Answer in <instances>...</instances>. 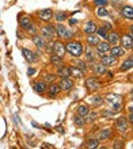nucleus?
<instances>
[{
  "mask_svg": "<svg viewBox=\"0 0 133 149\" xmlns=\"http://www.w3.org/2000/svg\"><path fill=\"white\" fill-rule=\"evenodd\" d=\"M97 27H98V24L95 23L94 20H87L84 27H83V31H84V34H95Z\"/></svg>",
  "mask_w": 133,
  "mask_h": 149,
  "instance_id": "22",
  "label": "nucleus"
},
{
  "mask_svg": "<svg viewBox=\"0 0 133 149\" xmlns=\"http://www.w3.org/2000/svg\"><path fill=\"white\" fill-rule=\"evenodd\" d=\"M132 31H129V34L128 36H122L120 37V42H121V46L125 49V50H132L133 47V41H132Z\"/></svg>",
  "mask_w": 133,
  "mask_h": 149,
  "instance_id": "10",
  "label": "nucleus"
},
{
  "mask_svg": "<svg viewBox=\"0 0 133 149\" xmlns=\"http://www.w3.org/2000/svg\"><path fill=\"white\" fill-rule=\"evenodd\" d=\"M132 68H133V57H132V56H129V57H128V60L122 63L121 68H120V71H121V72H126V71H130Z\"/></svg>",
  "mask_w": 133,
  "mask_h": 149,
  "instance_id": "27",
  "label": "nucleus"
},
{
  "mask_svg": "<svg viewBox=\"0 0 133 149\" xmlns=\"http://www.w3.org/2000/svg\"><path fill=\"white\" fill-rule=\"evenodd\" d=\"M72 119H74V123H75L76 126H78V127H83V126L86 125V118L82 117V115H79L78 113L75 114Z\"/></svg>",
  "mask_w": 133,
  "mask_h": 149,
  "instance_id": "31",
  "label": "nucleus"
},
{
  "mask_svg": "<svg viewBox=\"0 0 133 149\" xmlns=\"http://www.w3.org/2000/svg\"><path fill=\"white\" fill-rule=\"evenodd\" d=\"M53 18H55L56 22H65L68 19V14L65 11H57L53 12Z\"/></svg>",
  "mask_w": 133,
  "mask_h": 149,
  "instance_id": "28",
  "label": "nucleus"
},
{
  "mask_svg": "<svg viewBox=\"0 0 133 149\" xmlns=\"http://www.w3.org/2000/svg\"><path fill=\"white\" fill-rule=\"evenodd\" d=\"M109 54H111L113 57L118 58V57H124V56L126 54V50H125V49H124L122 46H118V45H113V46H110Z\"/></svg>",
  "mask_w": 133,
  "mask_h": 149,
  "instance_id": "16",
  "label": "nucleus"
},
{
  "mask_svg": "<svg viewBox=\"0 0 133 149\" xmlns=\"http://www.w3.org/2000/svg\"><path fill=\"white\" fill-rule=\"evenodd\" d=\"M83 56H84V58H86L87 63H94L95 60L98 58V57H97V50H95L94 46H91V45H87V46H84Z\"/></svg>",
  "mask_w": 133,
  "mask_h": 149,
  "instance_id": "6",
  "label": "nucleus"
},
{
  "mask_svg": "<svg viewBox=\"0 0 133 149\" xmlns=\"http://www.w3.org/2000/svg\"><path fill=\"white\" fill-rule=\"evenodd\" d=\"M105 102H107L109 104H117V103H122V96L117 94H106L105 95Z\"/></svg>",
  "mask_w": 133,
  "mask_h": 149,
  "instance_id": "18",
  "label": "nucleus"
},
{
  "mask_svg": "<svg viewBox=\"0 0 133 149\" xmlns=\"http://www.w3.org/2000/svg\"><path fill=\"white\" fill-rule=\"evenodd\" d=\"M110 137H111V129H103V130H101L98 134L99 141H106V140H109Z\"/></svg>",
  "mask_w": 133,
  "mask_h": 149,
  "instance_id": "29",
  "label": "nucleus"
},
{
  "mask_svg": "<svg viewBox=\"0 0 133 149\" xmlns=\"http://www.w3.org/2000/svg\"><path fill=\"white\" fill-rule=\"evenodd\" d=\"M46 92H48V96H49V98H56V96L61 92V88H60L59 83L53 81V83H50V84H48Z\"/></svg>",
  "mask_w": 133,
  "mask_h": 149,
  "instance_id": "12",
  "label": "nucleus"
},
{
  "mask_svg": "<svg viewBox=\"0 0 133 149\" xmlns=\"http://www.w3.org/2000/svg\"><path fill=\"white\" fill-rule=\"evenodd\" d=\"M106 41L110 43V46H113V45H118V43H120V34H118L117 31H113V30H110V31L107 33Z\"/></svg>",
  "mask_w": 133,
  "mask_h": 149,
  "instance_id": "19",
  "label": "nucleus"
},
{
  "mask_svg": "<svg viewBox=\"0 0 133 149\" xmlns=\"http://www.w3.org/2000/svg\"><path fill=\"white\" fill-rule=\"evenodd\" d=\"M56 74H57V77H71V68H69V65H65V64L60 65V67L57 68Z\"/></svg>",
  "mask_w": 133,
  "mask_h": 149,
  "instance_id": "20",
  "label": "nucleus"
},
{
  "mask_svg": "<svg viewBox=\"0 0 133 149\" xmlns=\"http://www.w3.org/2000/svg\"><path fill=\"white\" fill-rule=\"evenodd\" d=\"M95 50L99 52V53H109L110 50V43L106 41V39H101L98 42V45H95Z\"/></svg>",
  "mask_w": 133,
  "mask_h": 149,
  "instance_id": "21",
  "label": "nucleus"
},
{
  "mask_svg": "<svg viewBox=\"0 0 133 149\" xmlns=\"http://www.w3.org/2000/svg\"><path fill=\"white\" fill-rule=\"evenodd\" d=\"M19 26H20V29H26L29 26V24L32 23V20H30V18H29L27 15H23V14H22V15H19Z\"/></svg>",
  "mask_w": 133,
  "mask_h": 149,
  "instance_id": "30",
  "label": "nucleus"
},
{
  "mask_svg": "<svg viewBox=\"0 0 133 149\" xmlns=\"http://www.w3.org/2000/svg\"><path fill=\"white\" fill-rule=\"evenodd\" d=\"M34 73H35V69H34V68H29V71H27V74H29V76H33Z\"/></svg>",
  "mask_w": 133,
  "mask_h": 149,
  "instance_id": "47",
  "label": "nucleus"
},
{
  "mask_svg": "<svg viewBox=\"0 0 133 149\" xmlns=\"http://www.w3.org/2000/svg\"><path fill=\"white\" fill-rule=\"evenodd\" d=\"M76 67H78L83 73H86V72L88 71V64H87L86 60H84V61H83V60H78V61H76Z\"/></svg>",
  "mask_w": 133,
  "mask_h": 149,
  "instance_id": "36",
  "label": "nucleus"
},
{
  "mask_svg": "<svg viewBox=\"0 0 133 149\" xmlns=\"http://www.w3.org/2000/svg\"><path fill=\"white\" fill-rule=\"evenodd\" d=\"M94 3L98 6V7H106L109 4V0H94Z\"/></svg>",
  "mask_w": 133,
  "mask_h": 149,
  "instance_id": "41",
  "label": "nucleus"
},
{
  "mask_svg": "<svg viewBox=\"0 0 133 149\" xmlns=\"http://www.w3.org/2000/svg\"><path fill=\"white\" fill-rule=\"evenodd\" d=\"M103 103H105V99L101 95H92L90 98V104L92 107H101Z\"/></svg>",
  "mask_w": 133,
  "mask_h": 149,
  "instance_id": "23",
  "label": "nucleus"
},
{
  "mask_svg": "<svg viewBox=\"0 0 133 149\" xmlns=\"http://www.w3.org/2000/svg\"><path fill=\"white\" fill-rule=\"evenodd\" d=\"M121 15L124 19H128V20H132L133 18V10L130 6H125V7L121 10Z\"/></svg>",
  "mask_w": 133,
  "mask_h": 149,
  "instance_id": "25",
  "label": "nucleus"
},
{
  "mask_svg": "<svg viewBox=\"0 0 133 149\" xmlns=\"http://www.w3.org/2000/svg\"><path fill=\"white\" fill-rule=\"evenodd\" d=\"M56 30V37H59L61 39H72L75 37V31L72 30V27H66L65 24H63V22H56L55 24Z\"/></svg>",
  "mask_w": 133,
  "mask_h": 149,
  "instance_id": "2",
  "label": "nucleus"
},
{
  "mask_svg": "<svg viewBox=\"0 0 133 149\" xmlns=\"http://www.w3.org/2000/svg\"><path fill=\"white\" fill-rule=\"evenodd\" d=\"M107 33H109V30H106L103 26H99V27H97V31H95V34L99 37L101 39H106V37H107Z\"/></svg>",
  "mask_w": 133,
  "mask_h": 149,
  "instance_id": "34",
  "label": "nucleus"
},
{
  "mask_svg": "<svg viewBox=\"0 0 133 149\" xmlns=\"http://www.w3.org/2000/svg\"><path fill=\"white\" fill-rule=\"evenodd\" d=\"M99 60H101V63L103 64L105 67H107V68L114 67V65L117 64V58H116V57H113L111 54H109V53H106V54H103Z\"/></svg>",
  "mask_w": 133,
  "mask_h": 149,
  "instance_id": "15",
  "label": "nucleus"
},
{
  "mask_svg": "<svg viewBox=\"0 0 133 149\" xmlns=\"http://www.w3.org/2000/svg\"><path fill=\"white\" fill-rule=\"evenodd\" d=\"M111 115H113L111 111H103V113H102V117H106V118H110Z\"/></svg>",
  "mask_w": 133,
  "mask_h": 149,
  "instance_id": "44",
  "label": "nucleus"
},
{
  "mask_svg": "<svg viewBox=\"0 0 133 149\" xmlns=\"http://www.w3.org/2000/svg\"><path fill=\"white\" fill-rule=\"evenodd\" d=\"M49 61H50V64L55 68H59L60 65H63V64H64V58H63V57H59V56H56L55 53H50Z\"/></svg>",
  "mask_w": 133,
  "mask_h": 149,
  "instance_id": "24",
  "label": "nucleus"
},
{
  "mask_svg": "<svg viewBox=\"0 0 133 149\" xmlns=\"http://www.w3.org/2000/svg\"><path fill=\"white\" fill-rule=\"evenodd\" d=\"M33 90L35 91V94H39V95L45 94L48 90V83L43 81V80H38V81H35L33 84Z\"/></svg>",
  "mask_w": 133,
  "mask_h": 149,
  "instance_id": "17",
  "label": "nucleus"
},
{
  "mask_svg": "<svg viewBox=\"0 0 133 149\" xmlns=\"http://www.w3.org/2000/svg\"><path fill=\"white\" fill-rule=\"evenodd\" d=\"M56 79H57V74L56 73H46L43 76V81H46L48 84H50V83L56 81Z\"/></svg>",
  "mask_w": 133,
  "mask_h": 149,
  "instance_id": "39",
  "label": "nucleus"
},
{
  "mask_svg": "<svg viewBox=\"0 0 133 149\" xmlns=\"http://www.w3.org/2000/svg\"><path fill=\"white\" fill-rule=\"evenodd\" d=\"M52 53H55L56 56L59 57H63L66 54L65 52V43L61 42V41H55V45H53V49H52Z\"/></svg>",
  "mask_w": 133,
  "mask_h": 149,
  "instance_id": "9",
  "label": "nucleus"
},
{
  "mask_svg": "<svg viewBox=\"0 0 133 149\" xmlns=\"http://www.w3.org/2000/svg\"><path fill=\"white\" fill-rule=\"evenodd\" d=\"M90 64H91V69L97 76H105L107 73V67H105L101 61H94V63Z\"/></svg>",
  "mask_w": 133,
  "mask_h": 149,
  "instance_id": "7",
  "label": "nucleus"
},
{
  "mask_svg": "<svg viewBox=\"0 0 133 149\" xmlns=\"http://www.w3.org/2000/svg\"><path fill=\"white\" fill-rule=\"evenodd\" d=\"M84 118H86V123H94V122L97 121V118H98V113H97V111H94V113L90 111Z\"/></svg>",
  "mask_w": 133,
  "mask_h": 149,
  "instance_id": "35",
  "label": "nucleus"
},
{
  "mask_svg": "<svg viewBox=\"0 0 133 149\" xmlns=\"http://www.w3.org/2000/svg\"><path fill=\"white\" fill-rule=\"evenodd\" d=\"M114 148H124V142L122 141H118L114 144Z\"/></svg>",
  "mask_w": 133,
  "mask_h": 149,
  "instance_id": "45",
  "label": "nucleus"
},
{
  "mask_svg": "<svg viewBox=\"0 0 133 149\" xmlns=\"http://www.w3.org/2000/svg\"><path fill=\"white\" fill-rule=\"evenodd\" d=\"M83 50H84V46L80 41H75V39H68L65 43V52L69 56L75 57V58H79L83 56Z\"/></svg>",
  "mask_w": 133,
  "mask_h": 149,
  "instance_id": "1",
  "label": "nucleus"
},
{
  "mask_svg": "<svg viewBox=\"0 0 133 149\" xmlns=\"http://www.w3.org/2000/svg\"><path fill=\"white\" fill-rule=\"evenodd\" d=\"M90 107L87 106V104H84V103H83V104H79V107H78V114L79 115H82V117H86L87 114L90 113Z\"/></svg>",
  "mask_w": 133,
  "mask_h": 149,
  "instance_id": "33",
  "label": "nucleus"
},
{
  "mask_svg": "<svg viewBox=\"0 0 133 149\" xmlns=\"http://www.w3.org/2000/svg\"><path fill=\"white\" fill-rule=\"evenodd\" d=\"M22 54H23L24 60L29 64H35L39 61V53L38 52H33L29 47H22Z\"/></svg>",
  "mask_w": 133,
  "mask_h": 149,
  "instance_id": "3",
  "label": "nucleus"
},
{
  "mask_svg": "<svg viewBox=\"0 0 133 149\" xmlns=\"http://www.w3.org/2000/svg\"><path fill=\"white\" fill-rule=\"evenodd\" d=\"M39 31H41V36L46 41H50V39H53L56 37V30L53 24H43V26H41Z\"/></svg>",
  "mask_w": 133,
  "mask_h": 149,
  "instance_id": "4",
  "label": "nucleus"
},
{
  "mask_svg": "<svg viewBox=\"0 0 133 149\" xmlns=\"http://www.w3.org/2000/svg\"><path fill=\"white\" fill-rule=\"evenodd\" d=\"M69 68H71V76H72V77H75V79H82L83 77L84 73H83L76 65H69Z\"/></svg>",
  "mask_w": 133,
  "mask_h": 149,
  "instance_id": "32",
  "label": "nucleus"
},
{
  "mask_svg": "<svg viewBox=\"0 0 133 149\" xmlns=\"http://www.w3.org/2000/svg\"><path fill=\"white\" fill-rule=\"evenodd\" d=\"M37 16H38L41 20H43V22H49V20L53 18V10H50V8L39 10V11L37 12Z\"/></svg>",
  "mask_w": 133,
  "mask_h": 149,
  "instance_id": "14",
  "label": "nucleus"
},
{
  "mask_svg": "<svg viewBox=\"0 0 133 149\" xmlns=\"http://www.w3.org/2000/svg\"><path fill=\"white\" fill-rule=\"evenodd\" d=\"M99 142L101 141H99L98 138H91V140H88L86 142V148H98Z\"/></svg>",
  "mask_w": 133,
  "mask_h": 149,
  "instance_id": "38",
  "label": "nucleus"
},
{
  "mask_svg": "<svg viewBox=\"0 0 133 149\" xmlns=\"http://www.w3.org/2000/svg\"><path fill=\"white\" fill-rule=\"evenodd\" d=\"M59 86H60V88H61V91H64V92H69V91L74 88V80H72L71 77H61Z\"/></svg>",
  "mask_w": 133,
  "mask_h": 149,
  "instance_id": "13",
  "label": "nucleus"
},
{
  "mask_svg": "<svg viewBox=\"0 0 133 149\" xmlns=\"http://www.w3.org/2000/svg\"><path fill=\"white\" fill-rule=\"evenodd\" d=\"M128 121H129L130 125L133 123V113H132V111H129V115H128Z\"/></svg>",
  "mask_w": 133,
  "mask_h": 149,
  "instance_id": "46",
  "label": "nucleus"
},
{
  "mask_svg": "<svg viewBox=\"0 0 133 149\" xmlns=\"http://www.w3.org/2000/svg\"><path fill=\"white\" fill-rule=\"evenodd\" d=\"M68 23H69V26L72 27V26H76V24H78V20H76V19H72V18H69V19H68Z\"/></svg>",
  "mask_w": 133,
  "mask_h": 149,
  "instance_id": "43",
  "label": "nucleus"
},
{
  "mask_svg": "<svg viewBox=\"0 0 133 149\" xmlns=\"http://www.w3.org/2000/svg\"><path fill=\"white\" fill-rule=\"evenodd\" d=\"M129 126H130V123L125 115H121V117H118L117 119H116V129H117L120 133L128 132V130H129Z\"/></svg>",
  "mask_w": 133,
  "mask_h": 149,
  "instance_id": "5",
  "label": "nucleus"
},
{
  "mask_svg": "<svg viewBox=\"0 0 133 149\" xmlns=\"http://www.w3.org/2000/svg\"><path fill=\"white\" fill-rule=\"evenodd\" d=\"M101 41L97 34H87L86 36V42L87 45H91V46H95V45H98V42Z\"/></svg>",
  "mask_w": 133,
  "mask_h": 149,
  "instance_id": "26",
  "label": "nucleus"
},
{
  "mask_svg": "<svg viewBox=\"0 0 133 149\" xmlns=\"http://www.w3.org/2000/svg\"><path fill=\"white\" fill-rule=\"evenodd\" d=\"M84 86L88 91H98L101 88V83L98 81V79L94 77V76H91V77H87L84 80Z\"/></svg>",
  "mask_w": 133,
  "mask_h": 149,
  "instance_id": "8",
  "label": "nucleus"
},
{
  "mask_svg": "<svg viewBox=\"0 0 133 149\" xmlns=\"http://www.w3.org/2000/svg\"><path fill=\"white\" fill-rule=\"evenodd\" d=\"M102 26H103V27L106 29V30H113V24L110 23V22H105V20H103V22H102Z\"/></svg>",
  "mask_w": 133,
  "mask_h": 149,
  "instance_id": "42",
  "label": "nucleus"
},
{
  "mask_svg": "<svg viewBox=\"0 0 133 149\" xmlns=\"http://www.w3.org/2000/svg\"><path fill=\"white\" fill-rule=\"evenodd\" d=\"M95 14H97V16H98V18H102V19L109 16V11L106 10V7H98V8H97V12H95Z\"/></svg>",
  "mask_w": 133,
  "mask_h": 149,
  "instance_id": "37",
  "label": "nucleus"
},
{
  "mask_svg": "<svg viewBox=\"0 0 133 149\" xmlns=\"http://www.w3.org/2000/svg\"><path fill=\"white\" fill-rule=\"evenodd\" d=\"M24 30H26V33H29L30 36H33V34H35V33H38V29H37V26H35L34 23H30Z\"/></svg>",
  "mask_w": 133,
  "mask_h": 149,
  "instance_id": "40",
  "label": "nucleus"
},
{
  "mask_svg": "<svg viewBox=\"0 0 133 149\" xmlns=\"http://www.w3.org/2000/svg\"><path fill=\"white\" fill-rule=\"evenodd\" d=\"M32 42L34 43V46L37 47V49H43L45 45H46V39L43 38L39 33H35V34L32 36Z\"/></svg>",
  "mask_w": 133,
  "mask_h": 149,
  "instance_id": "11",
  "label": "nucleus"
}]
</instances>
